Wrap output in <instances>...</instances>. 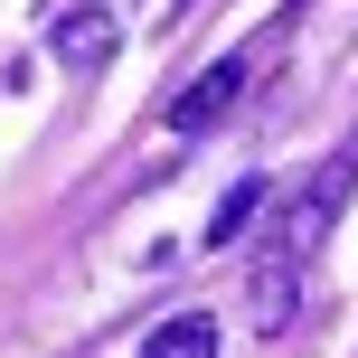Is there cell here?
Returning <instances> with one entry per match:
<instances>
[{
    "instance_id": "6da1fadb",
    "label": "cell",
    "mask_w": 358,
    "mask_h": 358,
    "mask_svg": "<svg viewBox=\"0 0 358 358\" xmlns=\"http://www.w3.org/2000/svg\"><path fill=\"white\" fill-rule=\"evenodd\" d=\"M245 76H255V57H217V66L198 76V85H179V104H170V132H208L217 113H227L236 94H245Z\"/></svg>"
},
{
    "instance_id": "7a4b0ae2",
    "label": "cell",
    "mask_w": 358,
    "mask_h": 358,
    "mask_svg": "<svg viewBox=\"0 0 358 358\" xmlns=\"http://www.w3.org/2000/svg\"><path fill=\"white\" fill-rule=\"evenodd\" d=\"M48 48L66 57V66H104V57H113V10H66Z\"/></svg>"
},
{
    "instance_id": "3957f363",
    "label": "cell",
    "mask_w": 358,
    "mask_h": 358,
    "mask_svg": "<svg viewBox=\"0 0 358 358\" xmlns=\"http://www.w3.org/2000/svg\"><path fill=\"white\" fill-rule=\"evenodd\" d=\"M142 358H217V321L208 311H170V321L142 340Z\"/></svg>"
},
{
    "instance_id": "277c9868",
    "label": "cell",
    "mask_w": 358,
    "mask_h": 358,
    "mask_svg": "<svg viewBox=\"0 0 358 358\" xmlns=\"http://www.w3.org/2000/svg\"><path fill=\"white\" fill-rule=\"evenodd\" d=\"M255 208H264V179H236V189L217 198V217H208V245H236V236L255 227Z\"/></svg>"
}]
</instances>
